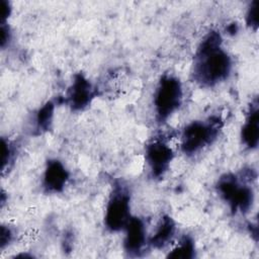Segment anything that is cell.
<instances>
[{"mask_svg": "<svg viewBox=\"0 0 259 259\" xmlns=\"http://www.w3.org/2000/svg\"><path fill=\"white\" fill-rule=\"evenodd\" d=\"M218 31H209L200 41L193 63L192 75L203 87H212L225 81L232 71V58L222 46Z\"/></svg>", "mask_w": 259, "mask_h": 259, "instance_id": "1", "label": "cell"}, {"mask_svg": "<svg viewBox=\"0 0 259 259\" xmlns=\"http://www.w3.org/2000/svg\"><path fill=\"white\" fill-rule=\"evenodd\" d=\"M183 89L180 80L172 75L163 76L154 93V108L159 121L171 116L180 106Z\"/></svg>", "mask_w": 259, "mask_h": 259, "instance_id": "2", "label": "cell"}, {"mask_svg": "<svg viewBox=\"0 0 259 259\" xmlns=\"http://www.w3.org/2000/svg\"><path fill=\"white\" fill-rule=\"evenodd\" d=\"M220 128V122L217 118L203 121L194 120L189 122L182 131L180 147L185 155H194L203 148L210 145L217 138Z\"/></svg>", "mask_w": 259, "mask_h": 259, "instance_id": "3", "label": "cell"}, {"mask_svg": "<svg viewBox=\"0 0 259 259\" xmlns=\"http://www.w3.org/2000/svg\"><path fill=\"white\" fill-rule=\"evenodd\" d=\"M218 190L233 211L247 212L252 206L254 194L251 187L234 174H226L219 180Z\"/></svg>", "mask_w": 259, "mask_h": 259, "instance_id": "4", "label": "cell"}, {"mask_svg": "<svg viewBox=\"0 0 259 259\" xmlns=\"http://www.w3.org/2000/svg\"><path fill=\"white\" fill-rule=\"evenodd\" d=\"M130 210V193L121 184L114 186L105 209L104 223L106 228L112 232L123 230L132 218Z\"/></svg>", "mask_w": 259, "mask_h": 259, "instance_id": "5", "label": "cell"}, {"mask_svg": "<svg viewBox=\"0 0 259 259\" xmlns=\"http://www.w3.org/2000/svg\"><path fill=\"white\" fill-rule=\"evenodd\" d=\"M172 148L161 139H155L146 147V162L154 177L163 176L172 162Z\"/></svg>", "mask_w": 259, "mask_h": 259, "instance_id": "6", "label": "cell"}, {"mask_svg": "<svg viewBox=\"0 0 259 259\" xmlns=\"http://www.w3.org/2000/svg\"><path fill=\"white\" fill-rule=\"evenodd\" d=\"M123 230H125L123 240L124 250L130 255L139 256L143 252L148 241L147 231L143 220L137 217H132Z\"/></svg>", "mask_w": 259, "mask_h": 259, "instance_id": "7", "label": "cell"}, {"mask_svg": "<svg viewBox=\"0 0 259 259\" xmlns=\"http://www.w3.org/2000/svg\"><path fill=\"white\" fill-rule=\"evenodd\" d=\"M93 97L94 90L89 80L82 74L75 75L67 94L69 105L75 110H80L89 105Z\"/></svg>", "mask_w": 259, "mask_h": 259, "instance_id": "8", "label": "cell"}, {"mask_svg": "<svg viewBox=\"0 0 259 259\" xmlns=\"http://www.w3.org/2000/svg\"><path fill=\"white\" fill-rule=\"evenodd\" d=\"M69 180V172L59 160H50L42 176V187L47 192H61Z\"/></svg>", "mask_w": 259, "mask_h": 259, "instance_id": "9", "label": "cell"}, {"mask_svg": "<svg viewBox=\"0 0 259 259\" xmlns=\"http://www.w3.org/2000/svg\"><path fill=\"white\" fill-rule=\"evenodd\" d=\"M241 138L246 147L249 149H255L259 141V113L258 103L253 105L246 117L243 124Z\"/></svg>", "mask_w": 259, "mask_h": 259, "instance_id": "10", "label": "cell"}, {"mask_svg": "<svg viewBox=\"0 0 259 259\" xmlns=\"http://www.w3.org/2000/svg\"><path fill=\"white\" fill-rule=\"evenodd\" d=\"M175 229H176V227H175L174 221L168 215L163 217L161 219L155 233L149 239L150 245H152L156 249L164 248L171 242V240L175 234Z\"/></svg>", "mask_w": 259, "mask_h": 259, "instance_id": "11", "label": "cell"}, {"mask_svg": "<svg viewBox=\"0 0 259 259\" xmlns=\"http://www.w3.org/2000/svg\"><path fill=\"white\" fill-rule=\"evenodd\" d=\"M168 258L173 259H191L195 257V245L190 237L182 238L171 251H169Z\"/></svg>", "mask_w": 259, "mask_h": 259, "instance_id": "12", "label": "cell"}, {"mask_svg": "<svg viewBox=\"0 0 259 259\" xmlns=\"http://www.w3.org/2000/svg\"><path fill=\"white\" fill-rule=\"evenodd\" d=\"M54 108L55 105L49 101L38 109L34 118L35 127L37 131L45 132L50 128L54 116Z\"/></svg>", "mask_w": 259, "mask_h": 259, "instance_id": "13", "label": "cell"}, {"mask_svg": "<svg viewBox=\"0 0 259 259\" xmlns=\"http://www.w3.org/2000/svg\"><path fill=\"white\" fill-rule=\"evenodd\" d=\"M15 154L14 145L11 144L9 141L2 139V170L4 171L6 167L13 161Z\"/></svg>", "mask_w": 259, "mask_h": 259, "instance_id": "14", "label": "cell"}, {"mask_svg": "<svg viewBox=\"0 0 259 259\" xmlns=\"http://www.w3.org/2000/svg\"><path fill=\"white\" fill-rule=\"evenodd\" d=\"M247 25L253 29H257L259 22V1H253L246 13Z\"/></svg>", "mask_w": 259, "mask_h": 259, "instance_id": "15", "label": "cell"}, {"mask_svg": "<svg viewBox=\"0 0 259 259\" xmlns=\"http://www.w3.org/2000/svg\"><path fill=\"white\" fill-rule=\"evenodd\" d=\"M0 34H1V38H0V42H1V47L4 48L6 44H8V41L10 40L11 37V32L9 29V26L7 25V23H1V29H0Z\"/></svg>", "mask_w": 259, "mask_h": 259, "instance_id": "16", "label": "cell"}, {"mask_svg": "<svg viewBox=\"0 0 259 259\" xmlns=\"http://www.w3.org/2000/svg\"><path fill=\"white\" fill-rule=\"evenodd\" d=\"M0 9H1V23H5L11 11L9 2L6 0H0Z\"/></svg>", "mask_w": 259, "mask_h": 259, "instance_id": "17", "label": "cell"}, {"mask_svg": "<svg viewBox=\"0 0 259 259\" xmlns=\"http://www.w3.org/2000/svg\"><path fill=\"white\" fill-rule=\"evenodd\" d=\"M12 239V233L10 229L5 228L4 226L1 228V236H0V243H1V249H4V247L11 241Z\"/></svg>", "mask_w": 259, "mask_h": 259, "instance_id": "18", "label": "cell"}]
</instances>
